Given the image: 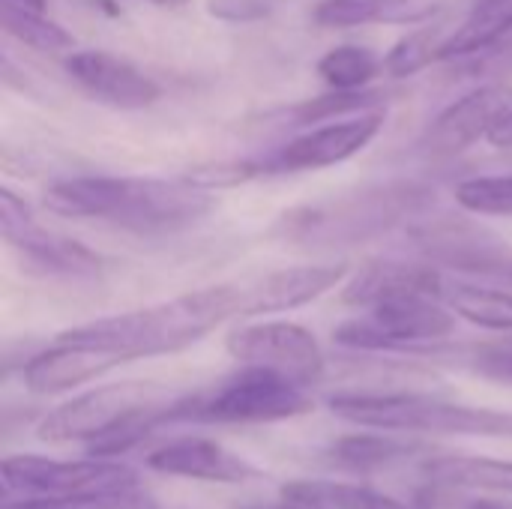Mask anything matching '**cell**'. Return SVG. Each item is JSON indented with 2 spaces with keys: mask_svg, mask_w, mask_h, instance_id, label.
<instances>
[{
  "mask_svg": "<svg viewBox=\"0 0 512 509\" xmlns=\"http://www.w3.org/2000/svg\"><path fill=\"white\" fill-rule=\"evenodd\" d=\"M369 315L345 321L336 327L333 339L345 348L357 351H408L414 354L423 345L444 342L456 321L450 309L441 306L438 297L408 294L381 300L366 309Z\"/></svg>",
  "mask_w": 512,
  "mask_h": 509,
  "instance_id": "52a82bcc",
  "label": "cell"
},
{
  "mask_svg": "<svg viewBox=\"0 0 512 509\" xmlns=\"http://www.w3.org/2000/svg\"><path fill=\"white\" fill-rule=\"evenodd\" d=\"M45 207L135 234H174L204 219L213 210V195L183 177H69L45 189Z\"/></svg>",
  "mask_w": 512,
  "mask_h": 509,
  "instance_id": "6da1fadb",
  "label": "cell"
},
{
  "mask_svg": "<svg viewBox=\"0 0 512 509\" xmlns=\"http://www.w3.org/2000/svg\"><path fill=\"white\" fill-rule=\"evenodd\" d=\"M0 18H3V30L27 48L45 51V54L75 48V36L66 27H60L57 21L45 18V12L27 9L15 0H3Z\"/></svg>",
  "mask_w": 512,
  "mask_h": 509,
  "instance_id": "7402d4cb",
  "label": "cell"
},
{
  "mask_svg": "<svg viewBox=\"0 0 512 509\" xmlns=\"http://www.w3.org/2000/svg\"><path fill=\"white\" fill-rule=\"evenodd\" d=\"M3 509H159V504L141 489H117V492H90L72 498H6Z\"/></svg>",
  "mask_w": 512,
  "mask_h": 509,
  "instance_id": "d4e9b609",
  "label": "cell"
},
{
  "mask_svg": "<svg viewBox=\"0 0 512 509\" xmlns=\"http://www.w3.org/2000/svg\"><path fill=\"white\" fill-rule=\"evenodd\" d=\"M276 509H336V507H330L327 501H321L318 495H312V492H309V486H306V480H300V483H288V486L282 489V501L276 504Z\"/></svg>",
  "mask_w": 512,
  "mask_h": 509,
  "instance_id": "d6a6232c",
  "label": "cell"
},
{
  "mask_svg": "<svg viewBox=\"0 0 512 509\" xmlns=\"http://www.w3.org/2000/svg\"><path fill=\"white\" fill-rule=\"evenodd\" d=\"M384 72V60L366 45H336L318 60V75L333 90H363Z\"/></svg>",
  "mask_w": 512,
  "mask_h": 509,
  "instance_id": "603a6c76",
  "label": "cell"
},
{
  "mask_svg": "<svg viewBox=\"0 0 512 509\" xmlns=\"http://www.w3.org/2000/svg\"><path fill=\"white\" fill-rule=\"evenodd\" d=\"M15 3H21L27 9H36V12H45V6H48V0H15Z\"/></svg>",
  "mask_w": 512,
  "mask_h": 509,
  "instance_id": "d590c367",
  "label": "cell"
},
{
  "mask_svg": "<svg viewBox=\"0 0 512 509\" xmlns=\"http://www.w3.org/2000/svg\"><path fill=\"white\" fill-rule=\"evenodd\" d=\"M456 204L477 216H512V174L462 180L456 186Z\"/></svg>",
  "mask_w": 512,
  "mask_h": 509,
  "instance_id": "83f0119b",
  "label": "cell"
},
{
  "mask_svg": "<svg viewBox=\"0 0 512 509\" xmlns=\"http://www.w3.org/2000/svg\"><path fill=\"white\" fill-rule=\"evenodd\" d=\"M512 105L510 81H489L447 105L423 135V150L432 156H456L486 138L495 120Z\"/></svg>",
  "mask_w": 512,
  "mask_h": 509,
  "instance_id": "7c38bea8",
  "label": "cell"
},
{
  "mask_svg": "<svg viewBox=\"0 0 512 509\" xmlns=\"http://www.w3.org/2000/svg\"><path fill=\"white\" fill-rule=\"evenodd\" d=\"M348 276V264H309V267H285L279 273L264 276L246 288L243 315H273L300 309L330 288H336Z\"/></svg>",
  "mask_w": 512,
  "mask_h": 509,
  "instance_id": "9a60e30c",
  "label": "cell"
},
{
  "mask_svg": "<svg viewBox=\"0 0 512 509\" xmlns=\"http://www.w3.org/2000/svg\"><path fill=\"white\" fill-rule=\"evenodd\" d=\"M468 509H504L501 504H492V501H474Z\"/></svg>",
  "mask_w": 512,
  "mask_h": 509,
  "instance_id": "8d00e7d4",
  "label": "cell"
},
{
  "mask_svg": "<svg viewBox=\"0 0 512 509\" xmlns=\"http://www.w3.org/2000/svg\"><path fill=\"white\" fill-rule=\"evenodd\" d=\"M512 30V0H471L468 15L450 30L441 60H456L465 54H477Z\"/></svg>",
  "mask_w": 512,
  "mask_h": 509,
  "instance_id": "ac0fdd59",
  "label": "cell"
},
{
  "mask_svg": "<svg viewBox=\"0 0 512 509\" xmlns=\"http://www.w3.org/2000/svg\"><path fill=\"white\" fill-rule=\"evenodd\" d=\"M243 300H246L243 285H213L138 312H123L63 330L57 339L108 351L120 363L177 354L201 342L222 321L243 315Z\"/></svg>",
  "mask_w": 512,
  "mask_h": 509,
  "instance_id": "7a4b0ae2",
  "label": "cell"
},
{
  "mask_svg": "<svg viewBox=\"0 0 512 509\" xmlns=\"http://www.w3.org/2000/svg\"><path fill=\"white\" fill-rule=\"evenodd\" d=\"M447 27L444 24H426L417 27L414 33L402 36L384 57V72L390 78H408L426 69L429 63L441 60V48L447 42Z\"/></svg>",
  "mask_w": 512,
  "mask_h": 509,
  "instance_id": "cb8c5ba5",
  "label": "cell"
},
{
  "mask_svg": "<svg viewBox=\"0 0 512 509\" xmlns=\"http://www.w3.org/2000/svg\"><path fill=\"white\" fill-rule=\"evenodd\" d=\"M147 465L168 477L204 480V483H249L258 477V468L228 453L225 447L204 438H180L156 447L147 456Z\"/></svg>",
  "mask_w": 512,
  "mask_h": 509,
  "instance_id": "2e32d148",
  "label": "cell"
},
{
  "mask_svg": "<svg viewBox=\"0 0 512 509\" xmlns=\"http://www.w3.org/2000/svg\"><path fill=\"white\" fill-rule=\"evenodd\" d=\"M309 492L318 495L321 501H327L330 507L336 509H411L408 504L390 498V495H381V492H372V489H363V486H345V483H309Z\"/></svg>",
  "mask_w": 512,
  "mask_h": 509,
  "instance_id": "f546056e",
  "label": "cell"
},
{
  "mask_svg": "<svg viewBox=\"0 0 512 509\" xmlns=\"http://www.w3.org/2000/svg\"><path fill=\"white\" fill-rule=\"evenodd\" d=\"M381 126H384V114L366 111V114H354L339 123L312 129L303 138H294L291 144H285L267 162H261L264 174L267 171H318V168L339 165L357 156L360 150H366L369 141L381 132Z\"/></svg>",
  "mask_w": 512,
  "mask_h": 509,
  "instance_id": "8fae6325",
  "label": "cell"
},
{
  "mask_svg": "<svg viewBox=\"0 0 512 509\" xmlns=\"http://www.w3.org/2000/svg\"><path fill=\"white\" fill-rule=\"evenodd\" d=\"M441 300H447V306L483 327V330H495V333H512V294L501 288H483V285H471V282H444V294Z\"/></svg>",
  "mask_w": 512,
  "mask_h": 509,
  "instance_id": "44dd1931",
  "label": "cell"
},
{
  "mask_svg": "<svg viewBox=\"0 0 512 509\" xmlns=\"http://www.w3.org/2000/svg\"><path fill=\"white\" fill-rule=\"evenodd\" d=\"M330 411L348 423L384 432L512 438V411L471 408L420 393H336Z\"/></svg>",
  "mask_w": 512,
  "mask_h": 509,
  "instance_id": "277c9868",
  "label": "cell"
},
{
  "mask_svg": "<svg viewBox=\"0 0 512 509\" xmlns=\"http://www.w3.org/2000/svg\"><path fill=\"white\" fill-rule=\"evenodd\" d=\"M177 399V393L150 381L105 384L48 411L36 435L48 444H93L96 438L114 432L126 420L147 411L171 408Z\"/></svg>",
  "mask_w": 512,
  "mask_h": 509,
  "instance_id": "8992f818",
  "label": "cell"
},
{
  "mask_svg": "<svg viewBox=\"0 0 512 509\" xmlns=\"http://www.w3.org/2000/svg\"><path fill=\"white\" fill-rule=\"evenodd\" d=\"M456 72L459 78H483L489 81H510L512 78V39H501L477 54L456 57Z\"/></svg>",
  "mask_w": 512,
  "mask_h": 509,
  "instance_id": "f1b7e54d",
  "label": "cell"
},
{
  "mask_svg": "<svg viewBox=\"0 0 512 509\" xmlns=\"http://www.w3.org/2000/svg\"><path fill=\"white\" fill-rule=\"evenodd\" d=\"M264 174V165L261 162H252V159H243V162H216V165H201V168H192L189 174H183V180H189L192 186H201V189H228V186H240L252 177Z\"/></svg>",
  "mask_w": 512,
  "mask_h": 509,
  "instance_id": "4dcf8cb0",
  "label": "cell"
},
{
  "mask_svg": "<svg viewBox=\"0 0 512 509\" xmlns=\"http://www.w3.org/2000/svg\"><path fill=\"white\" fill-rule=\"evenodd\" d=\"M6 495L18 498H72L90 492L135 489L138 474L111 459L60 462L45 456H9L0 468Z\"/></svg>",
  "mask_w": 512,
  "mask_h": 509,
  "instance_id": "ba28073f",
  "label": "cell"
},
{
  "mask_svg": "<svg viewBox=\"0 0 512 509\" xmlns=\"http://www.w3.org/2000/svg\"><path fill=\"white\" fill-rule=\"evenodd\" d=\"M426 477L438 489L512 492V462L489 456H438L426 465Z\"/></svg>",
  "mask_w": 512,
  "mask_h": 509,
  "instance_id": "d6986e66",
  "label": "cell"
},
{
  "mask_svg": "<svg viewBox=\"0 0 512 509\" xmlns=\"http://www.w3.org/2000/svg\"><path fill=\"white\" fill-rule=\"evenodd\" d=\"M228 354L255 369H270L276 375L291 378L300 387L318 384L324 378V351L318 339L291 321H264V324H246L228 333L225 339Z\"/></svg>",
  "mask_w": 512,
  "mask_h": 509,
  "instance_id": "9c48e42d",
  "label": "cell"
},
{
  "mask_svg": "<svg viewBox=\"0 0 512 509\" xmlns=\"http://www.w3.org/2000/svg\"><path fill=\"white\" fill-rule=\"evenodd\" d=\"M408 0H321L312 12L321 27H363L372 21H396Z\"/></svg>",
  "mask_w": 512,
  "mask_h": 509,
  "instance_id": "484cf974",
  "label": "cell"
},
{
  "mask_svg": "<svg viewBox=\"0 0 512 509\" xmlns=\"http://www.w3.org/2000/svg\"><path fill=\"white\" fill-rule=\"evenodd\" d=\"M147 3H153V6H162V9H180V6H186L189 0H147Z\"/></svg>",
  "mask_w": 512,
  "mask_h": 509,
  "instance_id": "e575fe53",
  "label": "cell"
},
{
  "mask_svg": "<svg viewBox=\"0 0 512 509\" xmlns=\"http://www.w3.org/2000/svg\"><path fill=\"white\" fill-rule=\"evenodd\" d=\"M417 453H423V444H414V441H399V438H384V435H345L327 450V462L342 471L372 474L396 462H405Z\"/></svg>",
  "mask_w": 512,
  "mask_h": 509,
  "instance_id": "ffe728a7",
  "label": "cell"
},
{
  "mask_svg": "<svg viewBox=\"0 0 512 509\" xmlns=\"http://www.w3.org/2000/svg\"><path fill=\"white\" fill-rule=\"evenodd\" d=\"M114 366H120V360L108 351L57 339L54 348L39 351L24 363L21 378L30 393L57 396V393H66L72 387H81V384L105 375Z\"/></svg>",
  "mask_w": 512,
  "mask_h": 509,
  "instance_id": "5bb4252c",
  "label": "cell"
},
{
  "mask_svg": "<svg viewBox=\"0 0 512 509\" xmlns=\"http://www.w3.org/2000/svg\"><path fill=\"white\" fill-rule=\"evenodd\" d=\"M66 72L99 102L123 111L147 108L159 99V84L123 57L108 51H72L66 57Z\"/></svg>",
  "mask_w": 512,
  "mask_h": 509,
  "instance_id": "4fadbf2b",
  "label": "cell"
},
{
  "mask_svg": "<svg viewBox=\"0 0 512 509\" xmlns=\"http://www.w3.org/2000/svg\"><path fill=\"white\" fill-rule=\"evenodd\" d=\"M486 141L492 144V147H501V150H507L512 147V105L495 120V126L489 129V135H486Z\"/></svg>",
  "mask_w": 512,
  "mask_h": 509,
  "instance_id": "836d02e7",
  "label": "cell"
},
{
  "mask_svg": "<svg viewBox=\"0 0 512 509\" xmlns=\"http://www.w3.org/2000/svg\"><path fill=\"white\" fill-rule=\"evenodd\" d=\"M309 411L306 387L270 369L243 366L210 393L180 396L168 423H276Z\"/></svg>",
  "mask_w": 512,
  "mask_h": 509,
  "instance_id": "5b68a950",
  "label": "cell"
},
{
  "mask_svg": "<svg viewBox=\"0 0 512 509\" xmlns=\"http://www.w3.org/2000/svg\"><path fill=\"white\" fill-rule=\"evenodd\" d=\"M0 231L3 240L18 249L33 267L51 276H96L99 273V255H93L87 246L69 237H57L36 225L30 207L12 192L0 189Z\"/></svg>",
  "mask_w": 512,
  "mask_h": 509,
  "instance_id": "30bf717a",
  "label": "cell"
},
{
  "mask_svg": "<svg viewBox=\"0 0 512 509\" xmlns=\"http://www.w3.org/2000/svg\"><path fill=\"white\" fill-rule=\"evenodd\" d=\"M429 201L432 192L423 183L396 180L291 210L282 216L279 228L285 240L300 246H354L396 228Z\"/></svg>",
  "mask_w": 512,
  "mask_h": 509,
  "instance_id": "3957f363",
  "label": "cell"
},
{
  "mask_svg": "<svg viewBox=\"0 0 512 509\" xmlns=\"http://www.w3.org/2000/svg\"><path fill=\"white\" fill-rule=\"evenodd\" d=\"M207 12L228 24H252L264 21L273 6L270 0H207Z\"/></svg>",
  "mask_w": 512,
  "mask_h": 509,
  "instance_id": "1f68e13d",
  "label": "cell"
},
{
  "mask_svg": "<svg viewBox=\"0 0 512 509\" xmlns=\"http://www.w3.org/2000/svg\"><path fill=\"white\" fill-rule=\"evenodd\" d=\"M384 99H387L384 90H369V87H363V90H333V93L300 102L297 108H291V117L300 126H309V123H321V120H333V117L366 114L369 108H375Z\"/></svg>",
  "mask_w": 512,
  "mask_h": 509,
  "instance_id": "4316f807",
  "label": "cell"
},
{
  "mask_svg": "<svg viewBox=\"0 0 512 509\" xmlns=\"http://www.w3.org/2000/svg\"><path fill=\"white\" fill-rule=\"evenodd\" d=\"M444 276L435 267L420 264H399V261H378L357 273V279L345 288L342 300L348 306H375L381 300L408 297V294H426L438 297L444 294Z\"/></svg>",
  "mask_w": 512,
  "mask_h": 509,
  "instance_id": "e0dca14e",
  "label": "cell"
}]
</instances>
